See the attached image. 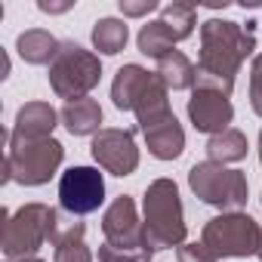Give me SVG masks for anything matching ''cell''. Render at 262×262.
I'll use <instances>...</instances> for the list:
<instances>
[{"label":"cell","mask_w":262,"mask_h":262,"mask_svg":"<svg viewBox=\"0 0 262 262\" xmlns=\"http://www.w3.org/2000/svg\"><path fill=\"white\" fill-rule=\"evenodd\" d=\"M188 111V120L198 133H207V136H219L225 129H231V120H234V105L228 96L216 93V90H191V99L185 105Z\"/></svg>","instance_id":"cell-11"},{"label":"cell","mask_w":262,"mask_h":262,"mask_svg":"<svg viewBox=\"0 0 262 262\" xmlns=\"http://www.w3.org/2000/svg\"><path fill=\"white\" fill-rule=\"evenodd\" d=\"M256 259L262 262V234H259V250H256Z\"/></svg>","instance_id":"cell-29"},{"label":"cell","mask_w":262,"mask_h":262,"mask_svg":"<svg viewBox=\"0 0 262 262\" xmlns=\"http://www.w3.org/2000/svg\"><path fill=\"white\" fill-rule=\"evenodd\" d=\"M142 136H145V148L151 158L158 161H176L182 151H185V129L182 123L176 120V114L158 120L155 126L142 129Z\"/></svg>","instance_id":"cell-14"},{"label":"cell","mask_w":262,"mask_h":262,"mask_svg":"<svg viewBox=\"0 0 262 262\" xmlns=\"http://www.w3.org/2000/svg\"><path fill=\"white\" fill-rule=\"evenodd\" d=\"M59 204L68 216H90L105 204V176L99 167H68L59 176Z\"/></svg>","instance_id":"cell-8"},{"label":"cell","mask_w":262,"mask_h":262,"mask_svg":"<svg viewBox=\"0 0 262 262\" xmlns=\"http://www.w3.org/2000/svg\"><path fill=\"white\" fill-rule=\"evenodd\" d=\"M148 74H151V71L142 68V65H136V62L117 68V74H114V80H111V102H114L117 111H133V105H136V99H139L145 80H148Z\"/></svg>","instance_id":"cell-16"},{"label":"cell","mask_w":262,"mask_h":262,"mask_svg":"<svg viewBox=\"0 0 262 262\" xmlns=\"http://www.w3.org/2000/svg\"><path fill=\"white\" fill-rule=\"evenodd\" d=\"M7 158L13 164V182H19L25 188H40L59 173V167L65 161V145L59 139L10 145Z\"/></svg>","instance_id":"cell-7"},{"label":"cell","mask_w":262,"mask_h":262,"mask_svg":"<svg viewBox=\"0 0 262 262\" xmlns=\"http://www.w3.org/2000/svg\"><path fill=\"white\" fill-rule=\"evenodd\" d=\"M136 47H139V53L148 56V59H164L167 53L176 50V37H173V31H170L161 19H155V22H148V25L139 28Z\"/></svg>","instance_id":"cell-21"},{"label":"cell","mask_w":262,"mask_h":262,"mask_svg":"<svg viewBox=\"0 0 262 262\" xmlns=\"http://www.w3.org/2000/svg\"><path fill=\"white\" fill-rule=\"evenodd\" d=\"M99 262H151V256L145 253H126V250H114L111 244H102L96 253Z\"/></svg>","instance_id":"cell-26"},{"label":"cell","mask_w":262,"mask_h":262,"mask_svg":"<svg viewBox=\"0 0 262 262\" xmlns=\"http://www.w3.org/2000/svg\"><path fill=\"white\" fill-rule=\"evenodd\" d=\"M47 80L50 90L65 102L86 99L102 80V59L99 53L80 47L77 40H62L56 59L47 68Z\"/></svg>","instance_id":"cell-4"},{"label":"cell","mask_w":262,"mask_h":262,"mask_svg":"<svg viewBox=\"0 0 262 262\" xmlns=\"http://www.w3.org/2000/svg\"><path fill=\"white\" fill-rule=\"evenodd\" d=\"M74 7V0H37V10L47 16H62Z\"/></svg>","instance_id":"cell-27"},{"label":"cell","mask_w":262,"mask_h":262,"mask_svg":"<svg viewBox=\"0 0 262 262\" xmlns=\"http://www.w3.org/2000/svg\"><path fill=\"white\" fill-rule=\"evenodd\" d=\"M259 201H262V198H259Z\"/></svg>","instance_id":"cell-30"},{"label":"cell","mask_w":262,"mask_h":262,"mask_svg":"<svg viewBox=\"0 0 262 262\" xmlns=\"http://www.w3.org/2000/svg\"><path fill=\"white\" fill-rule=\"evenodd\" d=\"M90 40H93V50H99L102 56H117L126 40H129V28L123 19H114V16H105L93 25L90 31Z\"/></svg>","instance_id":"cell-20"},{"label":"cell","mask_w":262,"mask_h":262,"mask_svg":"<svg viewBox=\"0 0 262 262\" xmlns=\"http://www.w3.org/2000/svg\"><path fill=\"white\" fill-rule=\"evenodd\" d=\"M256 148H259V164H262V129H259V142H256Z\"/></svg>","instance_id":"cell-28"},{"label":"cell","mask_w":262,"mask_h":262,"mask_svg":"<svg viewBox=\"0 0 262 262\" xmlns=\"http://www.w3.org/2000/svg\"><path fill=\"white\" fill-rule=\"evenodd\" d=\"M176 262H219V259L204 241H185L182 247H176Z\"/></svg>","instance_id":"cell-23"},{"label":"cell","mask_w":262,"mask_h":262,"mask_svg":"<svg viewBox=\"0 0 262 262\" xmlns=\"http://www.w3.org/2000/svg\"><path fill=\"white\" fill-rule=\"evenodd\" d=\"M256 53V22L207 19L201 25V53H198V90H216L231 99L241 65Z\"/></svg>","instance_id":"cell-1"},{"label":"cell","mask_w":262,"mask_h":262,"mask_svg":"<svg viewBox=\"0 0 262 262\" xmlns=\"http://www.w3.org/2000/svg\"><path fill=\"white\" fill-rule=\"evenodd\" d=\"M90 155L99 164V170L111 176H133L139 170V145L133 129H120V126H105L102 133L93 136Z\"/></svg>","instance_id":"cell-9"},{"label":"cell","mask_w":262,"mask_h":262,"mask_svg":"<svg viewBox=\"0 0 262 262\" xmlns=\"http://www.w3.org/2000/svg\"><path fill=\"white\" fill-rule=\"evenodd\" d=\"M117 10L123 13V19H145L151 13H161L158 0H120Z\"/></svg>","instance_id":"cell-25"},{"label":"cell","mask_w":262,"mask_h":262,"mask_svg":"<svg viewBox=\"0 0 262 262\" xmlns=\"http://www.w3.org/2000/svg\"><path fill=\"white\" fill-rule=\"evenodd\" d=\"M250 108L262 117V53H256L250 65Z\"/></svg>","instance_id":"cell-24"},{"label":"cell","mask_w":262,"mask_h":262,"mask_svg":"<svg viewBox=\"0 0 262 262\" xmlns=\"http://www.w3.org/2000/svg\"><path fill=\"white\" fill-rule=\"evenodd\" d=\"M161 22L173 31L176 43L179 40H188L198 28V7L194 4H185V0H173V4L161 7Z\"/></svg>","instance_id":"cell-22"},{"label":"cell","mask_w":262,"mask_h":262,"mask_svg":"<svg viewBox=\"0 0 262 262\" xmlns=\"http://www.w3.org/2000/svg\"><path fill=\"white\" fill-rule=\"evenodd\" d=\"M133 114H136V126H139V129H148V126H155L158 120H164V117L173 114V108H170V90H167V83L158 77V71L148 74V80H145V86H142L136 105H133Z\"/></svg>","instance_id":"cell-13"},{"label":"cell","mask_w":262,"mask_h":262,"mask_svg":"<svg viewBox=\"0 0 262 262\" xmlns=\"http://www.w3.org/2000/svg\"><path fill=\"white\" fill-rule=\"evenodd\" d=\"M259 234H262V225L250 213L237 210V213H219L207 219L201 241L216 253V259H247V256H256Z\"/></svg>","instance_id":"cell-6"},{"label":"cell","mask_w":262,"mask_h":262,"mask_svg":"<svg viewBox=\"0 0 262 262\" xmlns=\"http://www.w3.org/2000/svg\"><path fill=\"white\" fill-rule=\"evenodd\" d=\"M4 219V237H0V250H4L7 262H22L40 253L43 244L56 241V228H59V210L40 201H31L25 207H19L16 213L0 210Z\"/></svg>","instance_id":"cell-3"},{"label":"cell","mask_w":262,"mask_h":262,"mask_svg":"<svg viewBox=\"0 0 262 262\" xmlns=\"http://www.w3.org/2000/svg\"><path fill=\"white\" fill-rule=\"evenodd\" d=\"M158 77L167 83V90L179 93V90H194V80H198V65L182 53V50H173L167 53L164 59H158Z\"/></svg>","instance_id":"cell-18"},{"label":"cell","mask_w":262,"mask_h":262,"mask_svg":"<svg viewBox=\"0 0 262 262\" xmlns=\"http://www.w3.org/2000/svg\"><path fill=\"white\" fill-rule=\"evenodd\" d=\"M59 120L71 136H96V133L105 129L102 126V105L96 99H90V96L65 102L62 111H59Z\"/></svg>","instance_id":"cell-15"},{"label":"cell","mask_w":262,"mask_h":262,"mask_svg":"<svg viewBox=\"0 0 262 262\" xmlns=\"http://www.w3.org/2000/svg\"><path fill=\"white\" fill-rule=\"evenodd\" d=\"M188 188L194 191L198 201L222 210V213H237L247 207L250 198V182L247 173L213 164V161H201L188 170Z\"/></svg>","instance_id":"cell-5"},{"label":"cell","mask_w":262,"mask_h":262,"mask_svg":"<svg viewBox=\"0 0 262 262\" xmlns=\"http://www.w3.org/2000/svg\"><path fill=\"white\" fill-rule=\"evenodd\" d=\"M102 234L105 244H111L114 250L142 253V219L129 194H117L108 204V210L102 213Z\"/></svg>","instance_id":"cell-10"},{"label":"cell","mask_w":262,"mask_h":262,"mask_svg":"<svg viewBox=\"0 0 262 262\" xmlns=\"http://www.w3.org/2000/svg\"><path fill=\"white\" fill-rule=\"evenodd\" d=\"M59 43L62 40H56L47 28H28L16 37V50H19L25 65H47L50 68V62L59 53Z\"/></svg>","instance_id":"cell-17"},{"label":"cell","mask_w":262,"mask_h":262,"mask_svg":"<svg viewBox=\"0 0 262 262\" xmlns=\"http://www.w3.org/2000/svg\"><path fill=\"white\" fill-rule=\"evenodd\" d=\"M188 234L179 185L167 176L148 182L142 198V253L155 256L170 247H182Z\"/></svg>","instance_id":"cell-2"},{"label":"cell","mask_w":262,"mask_h":262,"mask_svg":"<svg viewBox=\"0 0 262 262\" xmlns=\"http://www.w3.org/2000/svg\"><path fill=\"white\" fill-rule=\"evenodd\" d=\"M59 126V111L50 102H25L16 111L13 129L7 136V148L10 145H25V142H43L53 139V129Z\"/></svg>","instance_id":"cell-12"},{"label":"cell","mask_w":262,"mask_h":262,"mask_svg":"<svg viewBox=\"0 0 262 262\" xmlns=\"http://www.w3.org/2000/svg\"><path fill=\"white\" fill-rule=\"evenodd\" d=\"M247 151H250L247 136L241 133V129H234V126L225 129V133H219V136H210V139H207V161L222 164V167L244 161Z\"/></svg>","instance_id":"cell-19"}]
</instances>
